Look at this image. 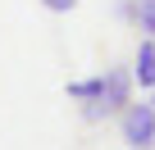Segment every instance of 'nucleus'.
I'll return each instance as SVG.
<instances>
[{
  "label": "nucleus",
  "instance_id": "f257e3e1",
  "mask_svg": "<svg viewBox=\"0 0 155 150\" xmlns=\"http://www.w3.org/2000/svg\"><path fill=\"white\" fill-rule=\"evenodd\" d=\"M132 73L128 68H105L101 73V96L96 100H78V105H82V118L87 123H101V118H114L128 100H132Z\"/></svg>",
  "mask_w": 155,
  "mask_h": 150
},
{
  "label": "nucleus",
  "instance_id": "f03ea898",
  "mask_svg": "<svg viewBox=\"0 0 155 150\" xmlns=\"http://www.w3.org/2000/svg\"><path fill=\"white\" fill-rule=\"evenodd\" d=\"M119 132H123L128 150H150V145H155V105H150V100H146V105L128 100V105L119 109Z\"/></svg>",
  "mask_w": 155,
  "mask_h": 150
},
{
  "label": "nucleus",
  "instance_id": "7ed1b4c3",
  "mask_svg": "<svg viewBox=\"0 0 155 150\" xmlns=\"http://www.w3.org/2000/svg\"><path fill=\"white\" fill-rule=\"evenodd\" d=\"M132 82H141V87H155V41H150V37H141V41H137Z\"/></svg>",
  "mask_w": 155,
  "mask_h": 150
},
{
  "label": "nucleus",
  "instance_id": "20e7f679",
  "mask_svg": "<svg viewBox=\"0 0 155 150\" xmlns=\"http://www.w3.org/2000/svg\"><path fill=\"white\" fill-rule=\"evenodd\" d=\"M132 23H137V32H146V37L155 41V0H137V14H132Z\"/></svg>",
  "mask_w": 155,
  "mask_h": 150
},
{
  "label": "nucleus",
  "instance_id": "39448f33",
  "mask_svg": "<svg viewBox=\"0 0 155 150\" xmlns=\"http://www.w3.org/2000/svg\"><path fill=\"white\" fill-rule=\"evenodd\" d=\"M101 96V78H82V82H68V100H96Z\"/></svg>",
  "mask_w": 155,
  "mask_h": 150
},
{
  "label": "nucleus",
  "instance_id": "423d86ee",
  "mask_svg": "<svg viewBox=\"0 0 155 150\" xmlns=\"http://www.w3.org/2000/svg\"><path fill=\"white\" fill-rule=\"evenodd\" d=\"M41 5H46V9H50V14H68V9H73V5H78V0H41Z\"/></svg>",
  "mask_w": 155,
  "mask_h": 150
},
{
  "label": "nucleus",
  "instance_id": "0eeeda50",
  "mask_svg": "<svg viewBox=\"0 0 155 150\" xmlns=\"http://www.w3.org/2000/svg\"><path fill=\"white\" fill-rule=\"evenodd\" d=\"M114 14H119V18H128V23H132V14H137V0H119V5H114Z\"/></svg>",
  "mask_w": 155,
  "mask_h": 150
},
{
  "label": "nucleus",
  "instance_id": "6e6552de",
  "mask_svg": "<svg viewBox=\"0 0 155 150\" xmlns=\"http://www.w3.org/2000/svg\"><path fill=\"white\" fill-rule=\"evenodd\" d=\"M150 91H155V87H150ZM150 105H155V96H150Z\"/></svg>",
  "mask_w": 155,
  "mask_h": 150
}]
</instances>
